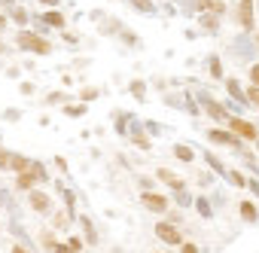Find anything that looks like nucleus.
I'll use <instances>...</instances> for the list:
<instances>
[{
    "label": "nucleus",
    "mask_w": 259,
    "mask_h": 253,
    "mask_svg": "<svg viewBox=\"0 0 259 253\" xmlns=\"http://www.w3.org/2000/svg\"><path fill=\"white\" fill-rule=\"evenodd\" d=\"M19 46H22V49H31V52H37V55H46V52H52V46H49L43 37L31 34V31H22V34H19Z\"/></svg>",
    "instance_id": "nucleus-1"
},
{
    "label": "nucleus",
    "mask_w": 259,
    "mask_h": 253,
    "mask_svg": "<svg viewBox=\"0 0 259 253\" xmlns=\"http://www.w3.org/2000/svg\"><path fill=\"white\" fill-rule=\"evenodd\" d=\"M37 180H46V171H43L40 165H34V162H31V168H28V171H19L16 186H19V189H34V183H37Z\"/></svg>",
    "instance_id": "nucleus-2"
},
{
    "label": "nucleus",
    "mask_w": 259,
    "mask_h": 253,
    "mask_svg": "<svg viewBox=\"0 0 259 253\" xmlns=\"http://www.w3.org/2000/svg\"><path fill=\"white\" fill-rule=\"evenodd\" d=\"M229 129H232L238 138H244V141H259L256 125H250V122H244V119H229Z\"/></svg>",
    "instance_id": "nucleus-3"
},
{
    "label": "nucleus",
    "mask_w": 259,
    "mask_h": 253,
    "mask_svg": "<svg viewBox=\"0 0 259 253\" xmlns=\"http://www.w3.org/2000/svg\"><path fill=\"white\" fill-rule=\"evenodd\" d=\"M156 235H159L165 244H183L180 229H177V226H171V223H159V226H156Z\"/></svg>",
    "instance_id": "nucleus-4"
},
{
    "label": "nucleus",
    "mask_w": 259,
    "mask_h": 253,
    "mask_svg": "<svg viewBox=\"0 0 259 253\" xmlns=\"http://www.w3.org/2000/svg\"><path fill=\"white\" fill-rule=\"evenodd\" d=\"M238 22L244 31H253V0H241L238 4Z\"/></svg>",
    "instance_id": "nucleus-5"
},
{
    "label": "nucleus",
    "mask_w": 259,
    "mask_h": 253,
    "mask_svg": "<svg viewBox=\"0 0 259 253\" xmlns=\"http://www.w3.org/2000/svg\"><path fill=\"white\" fill-rule=\"evenodd\" d=\"M141 201H144V207H150V210H156V214L168 210V198H165V195H156V192H144V195H141Z\"/></svg>",
    "instance_id": "nucleus-6"
},
{
    "label": "nucleus",
    "mask_w": 259,
    "mask_h": 253,
    "mask_svg": "<svg viewBox=\"0 0 259 253\" xmlns=\"http://www.w3.org/2000/svg\"><path fill=\"white\" fill-rule=\"evenodd\" d=\"M210 141H217V144H229V147H241V138L235 135V132H220V129H210V135H207Z\"/></svg>",
    "instance_id": "nucleus-7"
},
{
    "label": "nucleus",
    "mask_w": 259,
    "mask_h": 253,
    "mask_svg": "<svg viewBox=\"0 0 259 253\" xmlns=\"http://www.w3.org/2000/svg\"><path fill=\"white\" fill-rule=\"evenodd\" d=\"M31 207L40 210V214H49V210H52V201H49V195H43V192H31Z\"/></svg>",
    "instance_id": "nucleus-8"
},
{
    "label": "nucleus",
    "mask_w": 259,
    "mask_h": 253,
    "mask_svg": "<svg viewBox=\"0 0 259 253\" xmlns=\"http://www.w3.org/2000/svg\"><path fill=\"white\" fill-rule=\"evenodd\" d=\"M159 180H162V183H168V186H171V189H174V192H180V189H183V186H186V183H183V180H180V177H177V174H171V171H165V168H162V171H159Z\"/></svg>",
    "instance_id": "nucleus-9"
},
{
    "label": "nucleus",
    "mask_w": 259,
    "mask_h": 253,
    "mask_svg": "<svg viewBox=\"0 0 259 253\" xmlns=\"http://www.w3.org/2000/svg\"><path fill=\"white\" fill-rule=\"evenodd\" d=\"M201 104L207 107V113H210L213 119H226V110H223V104H217V101H210L207 95H201Z\"/></svg>",
    "instance_id": "nucleus-10"
},
{
    "label": "nucleus",
    "mask_w": 259,
    "mask_h": 253,
    "mask_svg": "<svg viewBox=\"0 0 259 253\" xmlns=\"http://www.w3.org/2000/svg\"><path fill=\"white\" fill-rule=\"evenodd\" d=\"M43 22H46V25H52V28H64V16H61L58 10H49V13L43 16Z\"/></svg>",
    "instance_id": "nucleus-11"
},
{
    "label": "nucleus",
    "mask_w": 259,
    "mask_h": 253,
    "mask_svg": "<svg viewBox=\"0 0 259 253\" xmlns=\"http://www.w3.org/2000/svg\"><path fill=\"white\" fill-rule=\"evenodd\" d=\"M241 217H244L247 223H256V217H259V214H256V204H253V201H244V204H241Z\"/></svg>",
    "instance_id": "nucleus-12"
},
{
    "label": "nucleus",
    "mask_w": 259,
    "mask_h": 253,
    "mask_svg": "<svg viewBox=\"0 0 259 253\" xmlns=\"http://www.w3.org/2000/svg\"><path fill=\"white\" fill-rule=\"evenodd\" d=\"M174 156H177V159H183V162H192V159H195L192 147H183V144H180V147H174Z\"/></svg>",
    "instance_id": "nucleus-13"
},
{
    "label": "nucleus",
    "mask_w": 259,
    "mask_h": 253,
    "mask_svg": "<svg viewBox=\"0 0 259 253\" xmlns=\"http://www.w3.org/2000/svg\"><path fill=\"white\" fill-rule=\"evenodd\" d=\"M10 168H13V171H28V168H31V162H28L25 156H13V162H10Z\"/></svg>",
    "instance_id": "nucleus-14"
},
{
    "label": "nucleus",
    "mask_w": 259,
    "mask_h": 253,
    "mask_svg": "<svg viewBox=\"0 0 259 253\" xmlns=\"http://www.w3.org/2000/svg\"><path fill=\"white\" fill-rule=\"evenodd\" d=\"M226 89H229L232 98H241V101H244V95H241V89H238V79H226Z\"/></svg>",
    "instance_id": "nucleus-15"
},
{
    "label": "nucleus",
    "mask_w": 259,
    "mask_h": 253,
    "mask_svg": "<svg viewBox=\"0 0 259 253\" xmlns=\"http://www.w3.org/2000/svg\"><path fill=\"white\" fill-rule=\"evenodd\" d=\"M207 165H210L213 171H220V174L226 171V168H223V162H220V159H213V153H207Z\"/></svg>",
    "instance_id": "nucleus-16"
},
{
    "label": "nucleus",
    "mask_w": 259,
    "mask_h": 253,
    "mask_svg": "<svg viewBox=\"0 0 259 253\" xmlns=\"http://www.w3.org/2000/svg\"><path fill=\"white\" fill-rule=\"evenodd\" d=\"M82 226H85V238H89V241L95 244V241H98V235H95V226H92L89 220H82Z\"/></svg>",
    "instance_id": "nucleus-17"
},
{
    "label": "nucleus",
    "mask_w": 259,
    "mask_h": 253,
    "mask_svg": "<svg viewBox=\"0 0 259 253\" xmlns=\"http://www.w3.org/2000/svg\"><path fill=\"white\" fill-rule=\"evenodd\" d=\"M49 250L52 253H76V247H67V244H52Z\"/></svg>",
    "instance_id": "nucleus-18"
},
{
    "label": "nucleus",
    "mask_w": 259,
    "mask_h": 253,
    "mask_svg": "<svg viewBox=\"0 0 259 253\" xmlns=\"http://www.w3.org/2000/svg\"><path fill=\"white\" fill-rule=\"evenodd\" d=\"M198 214H201V217H210V204H207V198H198Z\"/></svg>",
    "instance_id": "nucleus-19"
},
{
    "label": "nucleus",
    "mask_w": 259,
    "mask_h": 253,
    "mask_svg": "<svg viewBox=\"0 0 259 253\" xmlns=\"http://www.w3.org/2000/svg\"><path fill=\"white\" fill-rule=\"evenodd\" d=\"M247 98H250V101L259 107V86H250V89H247Z\"/></svg>",
    "instance_id": "nucleus-20"
},
{
    "label": "nucleus",
    "mask_w": 259,
    "mask_h": 253,
    "mask_svg": "<svg viewBox=\"0 0 259 253\" xmlns=\"http://www.w3.org/2000/svg\"><path fill=\"white\" fill-rule=\"evenodd\" d=\"M13 22L25 25V22H28V13H25V10H16V13H13Z\"/></svg>",
    "instance_id": "nucleus-21"
},
{
    "label": "nucleus",
    "mask_w": 259,
    "mask_h": 253,
    "mask_svg": "<svg viewBox=\"0 0 259 253\" xmlns=\"http://www.w3.org/2000/svg\"><path fill=\"white\" fill-rule=\"evenodd\" d=\"M135 144H138V147H144V150H147V147H150V141H147V138H144V132H138V135H135Z\"/></svg>",
    "instance_id": "nucleus-22"
},
{
    "label": "nucleus",
    "mask_w": 259,
    "mask_h": 253,
    "mask_svg": "<svg viewBox=\"0 0 259 253\" xmlns=\"http://www.w3.org/2000/svg\"><path fill=\"white\" fill-rule=\"evenodd\" d=\"M229 177H232V183H235V186H247V180H244V177H241V174H238V171H232V174H229Z\"/></svg>",
    "instance_id": "nucleus-23"
},
{
    "label": "nucleus",
    "mask_w": 259,
    "mask_h": 253,
    "mask_svg": "<svg viewBox=\"0 0 259 253\" xmlns=\"http://www.w3.org/2000/svg\"><path fill=\"white\" fill-rule=\"evenodd\" d=\"M67 223H70V217H67V214H58V217H55V226H61V229H64Z\"/></svg>",
    "instance_id": "nucleus-24"
},
{
    "label": "nucleus",
    "mask_w": 259,
    "mask_h": 253,
    "mask_svg": "<svg viewBox=\"0 0 259 253\" xmlns=\"http://www.w3.org/2000/svg\"><path fill=\"white\" fill-rule=\"evenodd\" d=\"M250 79H253V86H259V64L250 67Z\"/></svg>",
    "instance_id": "nucleus-25"
},
{
    "label": "nucleus",
    "mask_w": 259,
    "mask_h": 253,
    "mask_svg": "<svg viewBox=\"0 0 259 253\" xmlns=\"http://www.w3.org/2000/svg\"><path fill=\"white\" fill-rule=\"evenodd\" d=\"M210 73H213V76H220V73H223V67H220V61H217V58L210 61Z\"/></svg>",
    "instance_id": "nucleus-26"
},
{
    "label": "nucleus",
    "mask_w": 259,
    "mask_h": 253,
    "mask_svg": "<svg viewBox=\"0 0 259 253\" xmlns=\"http://www.w3.org/2000/svg\"><path fill=\"white\" fill-rule=\"evenodd\" d=\"M132 92L135 95H144V82H132Z\"/></svg>",
    "instance_id": "nucleus-27"
},
{
    "label": "nucleus",
    "mask_w": 259,
    "mask_h": 253,
    "mask_svg": "<svg viewBox=\"0 0 259 253\" xmlns=\"http://www.w3.org/2000/svg\"><path fill=\"white\" fill-rule=\"evenodd\" d=\"M180 247H183V253H198V247H195V244H180Z\"/></svg>",
    "instance_id": "nucleus-28"
},
{
    "label": "nucleus",
    "mask_w": 259,
    "mask_h": 253,
    "mask_svg": "<svg viewBox=\"0 0 259 253\" xmlns=\"http://www.w3.org/2000/svg\"><path fill=\"white\" fill-rule=\"evenodd\" d=\"M247 186H250V189H253V192L259 195V183H256V180H253V183H247Z\"/></svg>",
    "instance_id": "nucleus-29"
},
{
    "label": "nucleus",
    "mask_w": 259,
    "mask_h": 253,
    "mask_svg": "<svg viewBox=\"0 0 259 253\" xmlns=\"http://www.w3.org/2000/svg\"><path fill=\"white\" fill-rule=\"evenodd\" d=\"M13 253H28V250H22V247H13Z\"/></svg>",
    "instance_id": "nucleus-30"
},
{
    "label": "nucleus",
    "mask_w": 259,
    "mask_h": 253,
    "mask_svg": "<svg viewBox=\"0 0 259 253\" xmlns=\"http://www.w3.org/2000/svg\"><path fill=\"white\" fill-rule=\"evenodd\" d=\"M4 25H7V19H4V16H0V31H4Z\"/></svg>",
    "instance_id": "nucleus-31"
},
{
    "label": "nucleus",
    "mask_w": 259,
    "mask_h": 253,
    "mask_svg": "<svg viewBox=\"0 0 259 253\" xmlns=\"http://www.w3.org/2000/svg\"><path fill=\"white\" fill-rule=\"evenodd\" d=\"M46 4H58V0H46Z\"/></svg>",
    "instance_id": "nucleus-32"
},
{
    "label": "nucleus",
    "mask_w": 259,
    "mask_h": 253,
    "mask_svg": "<svg viewBox=\"0 0 259 253\" xmlns=\"http://www.w3.org/2000/svg\"><path fill=\"white\" fill-rule=\"evenodd\" d=\"M0 52H4V43H0Z\"/></svg>",
    "instance_id": "nucleus-33"
}]
</instances>
